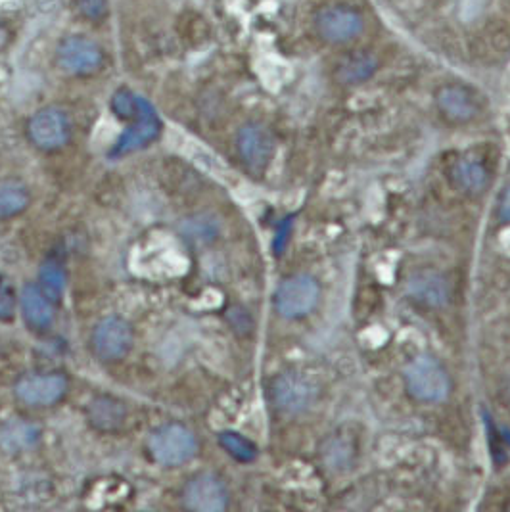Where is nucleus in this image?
Listing matches in <instances>:
<instances>
[{
  "instance_id": "f257e3e1",
  "label": "nucleus",
  "mask_w": 510,
  "mask_h": 512,
  "mask_svg": "<svg viewBox=\"0 0 510 512\" xmlns=\"http://www.w3.org/2000/svg\"><path fill=\"white\" fill-rule=\"evenodd\" d=\"M112 110L119 119L129 121L127 131L112 148V158H123L150 146L162 133V119L154 106L140 94L129 89H119L112 98Z\"/></svg>"
},
{
  "instance_id": "f03ea898",
  "label": "nucleus",
  "mask_w": 510,
  "mask_h": 512,
  "mask_svg": "<svg viewBox=\"0 0 510 512\" xmlns=\"http://www.w3.org/2000/svg\"><path fill=\"white\" fill-rule=\"evenodd\" d=\"M313 27L326 45L344 47L365 33V16L349 4H326L317 10Z\"/></svg>"
},
{
  "instance_id": "7ed1b4c3",
  "label": "nucleus",
  "mask_w": 510,
  "mask_h": 512,
  "mask_svg": "<svg viewBox=\"0 0 510 512\" xmlns=\"http://www.w3.org/2000/svg\"><path fill=\"white\" fill-rule=\"evenodd\" d=\"M148 451L158 465L181 466L196 457L198 440L190 428L171 422L150 434Z\"/></svg>"
},
{
  "instance_id": "20e7f679",
  "label": "nucleus",
  "mask_w": 510,
  "mask_h": 512,
  "mask_svg": "<svg viewBox=\"0 0 510 512\" xmlns=\"http://www.w3.org/2000/svg\"><path fill=\"white\" fill-rule=\"evenodd\" d=\"M409 394L422 403H440L451 392V380L440 363L430 355H418L405 369Z\"/></svg>"
},
{
  "instance_id": "39448f33",
  "label": "nucleus",
  "mask_w": 510,
  "mask_h": 512,
  "mask_svg": "<svg viewBox=\"0 0 510 512\" xmlns=\"http://www.w3.org/2000/svg\"><path fill=\"white\" fill-rule=\"evenodd\" d=\"M321 298L319 282L311 275H292L280 282L275 307L284 319H302L309 315Z\"/></svg>"
},
{
  "instance_id": "423d86ee",
  "label": "nucleus",
  "mask_w": 510,
  "mask_h": 512,
  "mask_svg": "<svg viewBox=\"0 0 510 512\" xmlns=\"http://www.w3.org/2000/svg\"><path fill=\"white\" fill-rule=\"evenodd\" d=\"M27 137L39 150L56 152L70 142V117L60 108H54V106L43 108L29 119Z\"/></svg>"
},
{
  "instance_id": "0eeeda50",
  "label": "nucleus",
  "mask_w": 510,
  "mask_h": 512,
  "mask_svg": "<svg viewBox=\"0 0 510 512\" xmlns=\"http://www.w3.org/2000/svg\"><path fill=\"white\" fill-rule=\"evenodd\" d=\"M56 62L60 70L73 77H89L104 66V52L98 43L91 41L89 37L71 35L66 37L58 52Z\"/></svg>"
},
{
  "instance_id": "6e6552de",
  "label": "nucleus",
  "mask_w": 510,
  "mask_h": 512,
  "mask_svg": "<svg viewBox=\"0 0 510 512\" xmlns=\"http://www.w3.org/2000/svg\"><path fill=\"white\" fill-rule=\"evenodd\" d=\"M70 390L68 378L60 373H37L22 376L16 382L14 394L33 409L52 407L62 401Z\"/></svg>"
},
{
  "instance_id": "1a4fd4ad",
  "label": "nucleus",
  "mask_w": 510,
  "mask_h": 512,
  "mask_svg": "<svg viewBox=\"0 0 510 512\" xmlns=\"http://www.w3.org/2000/svg\"><path fill=\"white\" fill-rule=\"evenodd\" d=\"M135 332L121 317H106L98 325L94 326L93 351L98 359L106 363H116L127 357V353L133 348Z\"/></svg>"
},
{
  "instance_id": "9d476101",
  "label": "nucleus",
  "mask_w": 510,
  "mask_h": 512,
  "mask_svg": "<svg viewBox=\"0 0 510 512\" xmlns=\"http://www.w3.org/2000/svg\"><path fill=\"white\" fill-rule=\"evenodd\" d=\"M183 503L188 511L223 512L229 507V489L217 474L202 472L186 482Z\"/></svg>"
},
{
  "instance_id": "9b49d317",
  "label": "nucleus",
  "mask_w": 510,
  "mask_h": 512,
  "mask_svg": "<svg viewBox=\"0 0 510 512\" xmlns=\"http://www.w3.org/2000/svg\"><path fill=\"white\" fill-rule=\"evenodd\" d=\"M271 396H273V403L282 413L300 415L315 403L317 388L303 374H280L279 378L273 382Z\"/></svg>"
},
{
  "instance_id": "f8f14e48",
  "label": "nucleus",
  "mask_w": 510,
  "mask_h": 512,
  "mask_svg": "<svg viewBox=\"0 0 510 512\" xmlns=\"http://www.w3.org/2000/svg\"><path fill=\"white\" fill-rule=\"evenodd\" d=\"M236 148L246 167L254 173H261L275 156V139L265 125L246 123L236 135Z\"/></svg>"
},
{
  "instance_id": "ddd939ff",
  "label": "nucleus",
  "mask_w": 510,
  "mask_h": 512,
  "mask_svg": "<svg viewBox=\"0 0 510 512\" xmlns=\"http://www.w3.org/2000/svg\"><path fill=\"white\" fill-rule=\"evenodd\" d=\"M436 104L441 114L455 123H468L480 114V102L476 94L459 83L443 85L436 93Z\"/></svg>"
},
{
  "instance_id": "4468645a",
  "label": "nucleus",
  "mask_w": 510,
  "mask_h": 512,
  "mask_svg": "<svg viewBox=\"0 0 510 512\" xmlns=\"http://www.w3.org/2000/svg\"><path fill=\"white\" fill-rule=\"evenodd\" d=\"M25 323L35 330H47L54 323V302L39 284H25L20 294Z\"/></svg>"
},
{
  "instance_id": "2eb2a0df",
  "label": "nucleus",
  "mask_w": 510,
  "mask_h": 512,
  "mask_svg": "<svg viewBox=\"0 0 510 512\" xmlns=\"http://www.w3.org/2000/svg\"><path fill=\"white\" fill-rule=\"evenodd\" d=\"M407 292L413 300L424 303L428 307H441L449 302V284L445 277L434 271L415 273L407 282Z\"/></svg>"
},
{
  "instance_id": "dca6fc26",
  "label": "nucleus",
  "mask_w": 510,
  "mask_h": 512,
  "mask_svg": "<svg viewBox=\"0 0 510 512\" xmlns=\"http://www.w3.org/2000/svg\"><path fill=\"white\" fill-rule=\"evenodd\" d=\"M378 58L369 52V50H355V52H349L346 58L340 60V64L336 66L334 70V77L338 83L342 85H363L367 83L371 77H374V73L378 71Z\"/></svg>"
},
{
  "instance_id": "f3484780",
  "label": "nucleus",
  "mask_w": 510,
  "mask_h": 512,
  "mask_svg": "<svg viewBox=\"0 0 510 512\" xmlns=\"http://www.w3.org/2000/svg\"><path fill=\"white\" fill-rule=\"evenodd\" d=\"M89 422L102 432H114L125 420V407L119 399L110 396L94 397L87 409Z\"/></svg>"
},
{
  "instance_id": "a211bd4d",
  "label": "nucleus",
  "mask_w": 510,
  "mask_h": 512,
  "mask_svg": "<svg viewBox=\"0 0 510 512\" xmlns=\"http://www.w3.org/2000/svg\"><path fill=\"white\" fill-rule=\"evenodd\" d=\"M39 428L24 419L8 420L0 426V445L10 453L31 449L39 442Z\"/></svg>"
},
{
  "instance_id": "6ab92c4d",
  "label": "nucleus",
  "mask_w": 510,
  "mask_h": 512,
  "mask_svg": "<svg viewBox=\"0 0 510 512\" xmlns=\"http://www.w3.org/2000/svg\"><path fill=\"white\" fill-rule=\"evenodd\" d=\"M31 194L18 179H2L0 181V221L12 219L29 208Z\"/></svg>"
},
{
  "instance_id": "aec40b11",
  "label": "nucleus",
  "mask_w": 510,
  "mask_h": 512,
  "mask_svg": "<svg viewBox=\"0 0 510 512\" xmlns=\"http://www.w3.org/2000/svg\"><path fill=\"white\" fill-rule=\"evenodd\" d=\"M66 271L58 259H47L39 273V286L45 290L48 298L54 303L60 302L66 290Z\"/></svg>"
},
{
  "instance_id": "412c9836",
  "label": "nucleus",
  "mask_w": 510,
  "mask_h": 512,
  "mask_svg": "<svg viewBox=\"0 0 510 512\" xmlns=\"http://www.w3.org/2000/svg\"><path fill=\"white\" fill-rule=\"evenodd\" d=\"M453 179L464 192H482L487 185V171L478 162L463 160L455 165Z\"/></svg>"
},
{
  "instance_id": "4be33fe9",
  "label": "nucleus",
  "mask_w": 510,
  "mask_h": 512,
  "mask_svg": "<svg viewBox=\"0 0 510 512\" xmlns=\"http://www.w3.org/2000/svg\"><path fill=\"white\" fill-rule=\"evenodd\" d=\"M219 443L221 447L231 455L234 461L238 463H252L257 457V447L254 442H250L248 438H244L238 432H221L219 434Z\"/></svg>"
},
{
  "instance_id": "5701e85b",
  "label": "nucleus",
  "mask_w": 510,
  "mask_h": 512,
  "mask_svg": "<svg viewBox=\"0 0 510 512\" xmlns=\"http://www.w3.org/2000/svg\"><path fill=\"white\" fill-rule=\"evenodd\" d=\"M75 8L89 22H100L108 16V0H75Z\"/></svg>"
},
{
  "instance_id": "b1692460",
  "label": "nucleus",
  "mask_w": 510,
  "mask_h": 512,
  "mask_svg": "<svg viewBox=\"0 0 510 512\" xmlns=\"http://www.w3.org/2000/svg\"><path fill=\"white\" fill-rule=\"evenodd\" d=\"M16 311V292L10 282L0 275V321H10Z\"/></svg>"
},
{
  "instance_id": "393cba45",
  "label": "nucleus",
  "mask_w": 510,
  "mask_h": 512,
  "mask_svg": "<svg viewBox=\"0 0 510 512\" xmlns=\"http://www.w3.org/2000/svg\"><path fill=\"white\" fill-rule=\"evenodd\" d=\"M501 219L510 223V188L505 192V196L501 200Z\"/></svg>"
},
{
  "instance_id": "a878e982",
  "label": "nucleus",
  "mask_w": 510,
  "mask_h": 512,
  "mask_svg": "<svg viewBox=\"0 0 510 512\" xmlns=\"http://www.w3.org/2000/svg\"><path fill=\"white\" fill-rule=\"evenodd\" d=\"M503 434H505V438H507V442L510 443V432H509V430H505V432H503Z\"/></svg>"
}]
</instances>
